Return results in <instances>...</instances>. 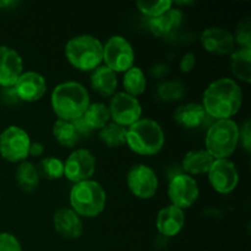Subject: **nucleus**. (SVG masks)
Returning a JSON list of instances; mask_svg holds the SVG:
<instances>
[{
  "label": "nucleus",
  "instance_id": "7c9ffc66",
  "mask_svg": "<svg viewBox=\"0 0 251 251\" xmlns=\"http://www.w3.org/2000/svg\"><path fill=\"white\" fill-rule=\"evenodd\" d=\"M174 2L171 0H159V1H144L140 0L136 2V7L142 15L147 16L149 19L161 16L164 12L168 11L171 7H173Z\"/></svg>",
  "mask_w": 251,
  "mask_h": 251
},
{
  "label": "nucleus",
  "instance_id": "f704fd0d",
  "mask_svg": "<svg viewBox=\"0 0 251 251\" xmlns=\"http://www.w3.org/2000/svg\"><path fill=\"white\" fill-rule=\"evenodd\" d=\"M196 56L194 53H185L179 60V69L183 74H189L195 69Z\"/></svg>",
  "mask_w": 251,
  "mask_h": 251
},
{
  "label": "nucleus",
  "instance_id": "2f4dec72",
  "mask_svg": "<svg viewBox=\"0 0 251 251\" xmlns=\"http://www.w3.org/2000/svg\"><path fill=\"white\" fill-rule=\"evenodd\" d=\"M235 44L239 48L251 49V21L250 17H244L239 20L235 31L233 33Z\"/></svg>",
  "mask_w": 251,
  "mask_h": 251
},
{
  "label": "nucleus",
  "instance_id": "a878e982",
  "mask_svg": "<svg viewBox=\"0 0 251 251\" xmlns=\"http://www.w3.org/2000/svg\"><path fill=\"white\" fill-rule=\"evenodd\" d=\"M123 87L124 92L132 97H139L146 91L147 87V78L145 75L144 70L139 66H132L129 70L124 73V78H123Z\"/></svg>",
  "mask_w": 251,
  "mask_h": 251
},
{
  "label": "nucleus",
  "instance_id": "c85d7f7f",
  "mask_svg": "<svg viewBox=\"0 0 251 251\" xmlns=\"http://www.w3.org/2000/svg\"><path fill=\"white\" fill-rule=\"evenodd\" d=\"M39 176L47 180H58L64 176V162L54 156L44 157L37 167Z\"/></svg>",
  "mask_w": 251,
  "mask_h": 251
},
{
  "label": "nucleus",
  "instance_id": "c9c22d12",
  "mask_svg": "<svg viewBox=\"0 0 251 251\" xmlns=\"http://www.w3.org/2000/svg\"><path fill=\"white\" fill-rule=\"evenodd\" d=\"M168 73H169V66L163 63L154 64V65L150 69V74H151V76H153V77L156 78H164L167 75H168Z\"/></svg>",
  "mask_w": 251,
  "mask_h": 251
},
{
  "label": "nucleus",
  "instance_id": "aec40b11",
  "mask_svg": "<svg viewBox=\"0 0 251 251\" xmlns=\"http://www.w3.org/2000/svg\"><path fill=\"white\" fill-rule=\"evenodd\" d=\"M183 17L184 15L180 10L171 7L168 11L164 12L161 16L149 19L147 25H149L150 32L153 36L164 38L180 27V25L183 24Z\"/></svg>",
  "mask_w": 251,
  "mask_h": 251
},
{
  "label": "nucleus",
  "instance_id": "bb28decb",
  "mask_svg": "<svg viewBox=\"0 0 251 251\" xmlns=\"http://www.w3.org/2000/svg\"><path fill=\"white\" fill-rule=\"evenodd\" d=\"M82 119L85 120V123L87 124V126L90 127L91 131H92V130H98V131H100V130L103 129L110 120L108 105H105L104 103L100 102L90 103V105L87 107L86 112L83 113Z\"/></svg>",
  "mask_w": 251,
  "mask_h": 251
},
{
  "label": "nucleus",
  "instance_id": "2eb2a0df",
  "mask_svg": "<svg viewBox=\"0 0 251 251\" xmlns=\"http://www.w3.org/2000/svg\"><path fill=\"white\" fill-rule=\"evenodd\" d=\"M20 102H37L47 92V80L37 71H24L14 85Z\"/></svg>",
  "mask_w": 251,
  "mask_h": 251
},
{
  "label": "nucleus",
  "instance_id": "f257e3e1",
  "mask_svg": "<svg viewBox=\"0 0 251 251\" xmlns=\"http://www.w3.org/2000/svg\"><path fill=\"white\" fill-rule=\"evenodd\" d=\"M243 104V90L230 77L212 81L202 95V107L213 120L232 119Z\"/></svg>",
  "mask_w": 251,
  "mask_h": 251
},
{
  "label": "nucleus",
  "instance_id": "dca6fc26",
  "mask_svg": "<svg viewBox=\"0 0 251 251\" xmlns=\"http://www.w3.org/2000/svg\"><path fill=\"white\" fill-rule=\"evenodd\" d=\"M24 73V60L16 49L0 46V87H12Z\"/></svg>",
  "mask_w": 251,
  "mask_h": 251
},
{
  "label": "nucleus",
  "instance_id": "f8f14e48",
  "mask_svg": "<svg viewBox=\"0 0 251 251\" xmlns=\"http://www.w3.org/2000/svg\"><path fill=\"white\" fill-rule=\"evenodd\" d=\"M207 179L213 190L222 195L233 193L239 184V172L229 158L213 159L207 172Z\"/></svg>",
  "mask_w": 251,
  "mask_h": 251
},
{
  "label": "nucleus",
  "instance_id": "20e7f679",
  "mask_svg": "<svg viewBox=\"0 0 251 251\" xmlns=\"http://www.w3.org/2000/svg\"><path fill=\"white\" fill-rule=\"evenodd\" d=\"M65 56L78 71L92 73L103 64V43L92 34H78L66 42Z\"/></svg>",
  "mask_w": 251,
  "mask_h": 251
},
{
  "label": "nucleus",
  "instance_id": "4be33fe9",
  "mask_svg": "<svg viewBox=\"0 0 251 251\" xmlns=\"http://www.w3.org/2000/svg\"><path fill=\"white\" fill-rule=\"evenodd\" d=\"M213 158L206 150H191L186 152L183 158V169L188 176H200L207 174Z\"/></svg>",
  "mask_w": 251,
  "mask_h": 251
},
{
  "label": "nucleus",
  "instance_id": "9b49d317",
  "mask_svg": "<svg viewBox=\"0 0 251 251\" xmlns=\"http://www.w3.org/2000/svg\"><path fill=\"white\" fill-rule=\"evenodd\" d=\"M167 194L171 205L184 211L190 208L198 201L200 189L194 176L181 173L176 174L169 180Z\"/></svg>",
  "mask_w": 251,
  "mask_h": 251
},
{
  "label": "nucleus",
  "instance_id": "b1692460",
  "mask_svg": "<svg viewBox=\"0 0 251 251\" xmlns=\"http://www.w3.org/2000/svg\"><path fill=\"white\" fill-rule=\"evenodd\" d=\"M15 180L21 190L26 193H32L36 190L39 185V176L37 167L28 161H24L19 163L16 171H15Z\"/></svg>",
  "mask_w": 251,
  "mask_h": 251
},
{
  "label": "nucleus",
  "instance_id": "5701e85b",
  "mask_svg": "<svg viewBox=\"0 0 251 251\" xmlns=\"http://www.w3.org/2000/svg\"><path fill=\"white\" fill-rule=\"evenodd\" d=\"M230 70L235 78L245 83L251 81V49L237 48L230 54Z\"/></svg>",
  "mask_w": 251,
  "mask_h": 251
},
{
  "label": "nucleus",
  "instance_id": "c756f323",
  "mask_svg": "<svg viewBox=\"0 0 251 251\" xmlns=\"http://www.w3.org/2000/svg\"><path fill=\"white\" fill-rule=\"evenodd\" d=\"M186 87L178 80L163 81L157 87V97L163 102H178L185 96Z\"/></svg>",
  "mask_w": 251,
  "mask_h": 251
},
{
  "label": "nucleus",
  "instance_id": "473e14b6",
  "mask_svg": "<svg viewBox=\"0 0 251 251\" xmlns=\"http://www.w3.org/2000/svg\"><path fill=\"white\" fill-rule=\"evenodd\" d=\"M0 251H22L21 243L11 233H0Z\"/></svg>",
  "mask_w": 251,
  "mask_h": 251
},
{
  "label": "nucleus",
  "instance_id": "9d476101",
  "mask_svg": "<svg viewBox=\"0 0 251 251\" xmlns=\"http://www.w3.org/2000/svg\"><path fill=\"white\" fill-rule=\"evenodd\" d=\"M108 109L110 120L124 127L131 126L142 117V105L140 100L136 97L125 93L124 91L117 92L110 97Z\"/></svg>",
  "mask_w": 251,
  "mask_h": 251
},
{
  "label": "nucleus",
  "instance_id": "4468645a",
  "mask_svg": "<svg viewBox=\"0 0 251 251\" xmlns=\"http://www.w3.org/2000/svg\"><path fill=\"white\" fill-rule=\"evenodd\" d=\"M200 41L202 48L213 55H230L237 49L233 33L223 27H207L201 33Z\"/></svg>",
  "mask_w": 251,
  "mask_h": 251
},
{
  "label": "nucleus",
  "instance_id": "39448f33",
  "mask_svg": "<svg viewBox=\"0 0 251 251\" xmlns=\"http://www.w3.org/2000/svg\"><path fill=\"white\" fill-rule=\"evenodd\" d=\"M70 208L81 218L98 217L104 211L107 193L98 181L90 180L74 184L69 193Z\"/></svg>",
  "mask_w": 251,
  "mask_h": 251
},
{
  "label": "nucleus",
  "instance_id": "f3484780",
  "mask_svg": "<svg viewBox=\"0 0 251 251\" xmlns=\"http://www.w3.org/2000/svg\"><path fill=\"white\" fill-rule=\"evenodd\" d=\"M53 226L60 237L69 240L78 239L83 234V221L70 207H61L53 215Z\"/></svg>",
  "mask_w": 251,
  "mask_h": 251
},
{
  "label": "nucleus",
  "instance_id": "4c0bfd02",
  "mask_svg": "<svg viewBox=\"0 0 251 251\" xmlns=\"http://www.w3.org/2000/svg\"><path fill=\"white\" fill-rule=\"evenodd\" d=\"M44 153V146L41 142H31V146H29L28 156L32 157H41Z\"/></svg>",
  "mask_w": 251,
  "mask_h": 251
},
{
  "label": "nucleus",
  "instance_id": "cd10ccee",
  "mask_svg": "<svg viewBox=\"0 0 251 251\" xmlns=\"http://www.w3.org/2000/svg\"><path fill=\"white\" fill-rule=\"evenodd\" d=\"M100 140L109 149H118L126 144V127L109 122L100 130Z\"/></svg>",
  "mask_w": 251,
  "mask_h": 251
},
{
  "label": "nucleus",
  "instance_id": "72a5a7b5",
  "mask_svg": "<svg viewBox=\"0 0 251 251\" xmlns=\"http://www.w3.org/2000/svg\"><path fill=\"white\" fill-rule=\"evenodd\" d=\"M250 126V120H245L242 125H239V144H242L243 149L247 152H250L251 150Z\"/></svg>",
  "mask_w": 251,
  "mask_h": 251
},
{
  "label": "nucleus",
  "instance_id": "412c9836",
  "mask_svg": "<svg viewBox=\"0 0 251 251\" xmlns=\"http://www.w3.org/2000/svg\"><path fill=\"white\" fill-rule=\"evenodd\" d=\"M91 87L102 97L110 98L117 93L118 76L105 65H100L91 73Z\"/></svg>",
  "mask_w": 251,
  "mask_h": 251
},
{
  "label": "nucleus",
  "instance_id": "ddd939ff",
  "mask_svg": "<svg viewBox=\"0 0 251 251\" xmlns=\"http://www.w3.org/2000/svg\"><path fill=\"white\" fill-rule=\"evenodd\" d=\"M96 172V157L90 150H74L64 162V176L74 184L92 179Z\"/></svg>",
  "mask_w": 251,
  "mask_h": 251
},
{
  "label": "nucleus",
  "instance_id": "0eeeda50",
  "mask_svg": "<svg viewBox=\"0 0 251 251\" xmlns=\"http://www.w3.org/2000/svg\"><path fill=\"white\" fill-rule=\"evenodd\" d=\"M134 48L125 37L114 34L103 44V65L115 74H124L134 66Z\"/></svg>",
  "mask_w": 251,
  "mask_h": 251
},
{
  "label": "nucleus",
  "instance_id": "423d86ee",
  "mask_svg": "<svg viewBox=\"0 0 251 251\" xmlns=\"http://www.w3.org/2000/svg\"><path fill=\"white\" fill-rule=\"evenodd\" d=\"M239 145V125L233 119L215 120L205 135V150L213 159L229 158Z\"/></svg>",
  "mask_w": 251,
  "mask_h": 251
},
{
  "label": "nucleus",
  "instance_id": "393cba45",
  "mask_svg": "<svg viewBox=\"0 0 251 251\" xmlns=\"http://www.w3.org/2000/svg\"><path fill=\"white\" fill-rule=\"evenodd\" d=\"M51 134L59 145L63 147H69V149L75 147L82 137L73 122L60 119H56V122L54 123Z\"/></svg>",
  "mask_w": 251,
  "mask_h": 251
},
{
  "label": "nucleus",
  "instance_id": "f03ea898",
  "mask_svg": "<svg viewBox=\"0 0 251 251\" xmlns=\"http://www.w3.org/2000/svg\"><path fill=\"white\" fill-rule=\"evenodd\" d=\"M90 103V93L87 88L76 81L61 82L51 91V109L60 120L74 122L82 118Z\"/></svg>",
  "mask_w": 251,
  "mask_h": 251
},
{
  "label": "nucleus",
  "instance_id": "a211bd4d",
  "mask_svg": "<svg viewBox=\"0 0 251 251\" xmlns=\"http://www.w3.org/2000/svg\"><path fill=\"white\" fill-rule=\"evenodd\" d=\"M185 226V213L173 205L161 208L157 213L156 228L164 238H173L183 230Z\"/></svg>",
  "mask_w": 251,
  "mask_h": 251
},
{
  "label": "nucleus",
  "instance_id": "58836bf2",
  "mask_svg": "<svg viewBox=\"0 0 251 251\" xmlns=\"http://www.w3.org/2000/svg\"><path fill=\"white\" fill-rule=\"evenodd\" d=\"M15 5H17V1L14 0H0V9H9Z\"/></svg>",
  "mask_w": 251,
  "mask_h": 251
},
{
  "label": "nucleus",
  "instance_id": "e433bc0d",
  "mask_svg": "<svg viewBox=\"0 0 251 251\" xmlns=\"http://www.w3.org/2000/svg\"><path fill=\"white\" fill-rule=\"evenodd\" d=\"M1 98L6 104H16V103H20L19 97H17L16 92H15L14 86L12 87L2 88Z\"/></svg>",
  "mask_w": 251,
  "mask_h": 251
},
{
  "label": "nucleus",
  "instance_id": "7ed1b4c3",
  "mask_svg": "<svg viewBox=\"0 0 251 251\" xmlns=\"http://www.w3.org/2000/svg\"><path fill=\"white\" fill-rule=\"evenodd\" d=\"M166 134L156 120L141 118L126 127V146L140 156H154L163 150Z\"/></svg>",
  "mask_w": 251,
  "mask_h": 251
},
{
  "label": "nucleus",
  "instance_id": "6ab92c4d",
  "mask_svg": "<svg viewBox=\"0 0 251 251\" xmlns=\"http://www.w3.org/2000/svg\"><path fill=\"white\" fill-rule=\"evenodd\" d=\"M174 120L184 129H198L206 124L210 117L200 103H185L179 105L173 114Z\"/></svg>",
  "mask_w": 251,
  "mask_h": 251
},
{
  "label": "nucleus",
  "instance_id": "6e6552de",
  "mask_svg": "<svg viewBox=\"0 0 251 251\" xmlns=\"http://www.w3.org/2000/svg\"><path fill=\"white\" fill-rule=\"evenodd\" d=\"M31 137L17 125H10L0 134V156L11 163H21L28 157Z\"/></svg>",
  "mask_w": 251,
  "mask_h": 251
},
{
  "label": "nucleus",
  "instance_id": "1a4fd4ad",
  "mask_svg": "<svg viewBox=\"0 0 251 251\" xmlns=\"http://www.w3.org/2000/svg\"><path fill=\"white\" fill-rule=\"evenodd\" d=\"M126 184L130 193L140 200H150L154 198L159 186L156 172L147 164L137 163L129 169L126 174Z\"/></svg>",
  "mask_w": 251,
  "mask_h": 251
}]
</instances>
